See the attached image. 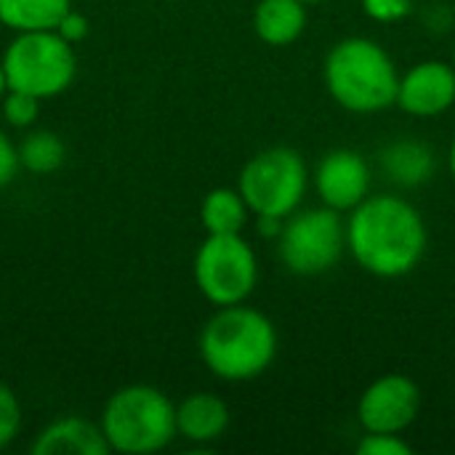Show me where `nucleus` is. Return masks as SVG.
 Instances as JSON below:
<instances>
[{"instance_id":"1","label":"nucleus","mask_w":455,"mask_h":455,"mask_svg":"<svg viewBox=\"0 0 455 455\" xmlns=\"http://www.w3.org/2000/svg\"><path fill=\"white\" fill-rule=\"evenodd\" d=\"M347 248L365 272L403 277L424 259L427 224L408 200L397 195H368L349 211Z\"/></svg>"},{"instance_id":"2","label":"nucleus","mask_w":455,"mask_h":455,"mask_svg":"<svg viewBox=\"0 0 455 455\" xmlns=\"http://www.w3.org/2000/svg\"><path fill=\"white\" fill-rule=\"evenodd\" d=\"M200 360L221 381H253L269 371L277 355L272 320L245 304L216 307L200 331Z\"/></svg>"},{"instance_id":"3","label":"nucleus","mask_w":455,"mask_h":455,"mask_svg":"<svg viewBox=\"0 0 455 455\" xmlns=\"http://www.w3.org/2000/svg\"><path fill=\"white\" fill-rule=\"evenodd\" d=\"M323 75L331 99L347 112L373 115L397 104V67L371 37L339 40L325 56Z\"/></svg>"},{"instance_id":"4","label":"nucleus","mask_w":455,"mask_h":455,"mask_svg":"<svg viewBox=\"0 0 455 455\" xmlns=\"http://www.w3.org/2000/svg\"><path fill=\"white\" fill-rule=\"evenodd\" d=\"M112 453L152 455L176 437V405L152 384H128L109 395L99 416Z\"/></svg>"},{"instance_id":"5","label":"nucleus","mask_w":455,"mask_h":455,"mask_svg":"<svg viewBox=\"0 0 455 455\" xmlns=\"http://www.w3.org/2000/svg\"><path fill=\"white\" fill-rule=\"evenodd\" d=\"M0 59L8 91H21L40 101L67 93L77 75L75 48L56 29L16 32Z\"/></svg>"},{"instance_id":"6","label":"nucleus","mask_w":455,"mask_h":455,"mask_svg":"<svg viewBox=\"0 0 455 455\" xmlns=\"http://www.w3.org/2000/svg\"><path fill=\"white\" fill-rule=\"evenodd\" d=\"M237 189L253 216L285 221L307 195V163L291 147L261 149L243 165Z\"/></svg>"},{"instance_id":"7","label":"nucleus","mask_w":455,"mask_h":455,"mask_svg":"<svg viewBox=\"0 0 455 455\" xmlns=\"http://www.w3.org/2000/svg\"><path fill=\"white\" fill-rule=\"evenodd\" d=\"M347 251V221L339 211H293L277 232V256L293 275L315 277L331 272Z\"/></svg>"},{"instance_id":"8","label":"nucleus","mask_w":455,"mask_h":455,"mask_svg":"<svg viewBox=\"0 0 455 455\" xmlns=\"http://www.w3.org/2000/svg\"><path fill=\"white\" fill-rule=\"evenodd\" d=\"M195 285L213 307L245 304L259 283V261L243 235H205L192 264Z\"/></svg>"},{"instance_id":"9","label":"nucleus","mask_w":455,"mask_h":455,"mask_svg":"<svg viewBox=\"0 0 455 455\" xmlns=\"http://www.w3.org/2000/svg\"><path fill=\"white\" fill-rule=\"evenodd\" d=\"M421 411L419 384L405 373L376 379L357 403V421L363 432L403 435Z\"/></svg>"},{"instance_id":"10","label":"nucleus","mask_w":455,"mask_h":455,"mask_svg":"<svg viewBox=\"0 0 455 455\" xmlns=\"http://www.w3.org/2000/svg\"><path fill=\"white\" fill-rule=\"evenodd\" d=\"M315 187L323 205L339 213L355 211L371 192L368 160L357 149H333L317 163Z\"/></svg>"},{"instance_id":"11","label":"nucleus","mask_w":455,"mask_h":455,"mask_svg":"<svg viewBox=\"0 0 455 455\" xmlns=\"http://www.w3.org/2000/svg\"><path fill=\"white\" fill-rule=\"evenodd\" d=\"M455 104V64L421 61L400 75L397 107L413 117H440Z\"/></svg>"},{"instance_id":"12","label":"nucleus","mask_w":455,"mask_h":455,"mask_svg":"<svg viewBox=\"0 0 455 455\" xmlns=\"http://www.w3.org/2000/svg\"><path fill=\"white\" fill-rule=\"evenodd\" d=\"M32 455H107L109 443L101 424L83 416H59L29 443Z\"/></svg>"},{"instance_id":"13","label":"nucleus","mask_w":455,"mask_h":455,"mask_svg":"<svg viewBox=\"0 0 455 455\" xmlns=\"http://www.w3.org/2000/svg\"><path fill=\"white\" fill-rule=\"evenodd\" d=\"M229 405L211 392H195L176 405V432L192 445H211L229 429Z\"/></svg>"},{"instance_id":"14","label":"nucleus","mask_w":455,"mask_h":455,"mask_svg":"<svg viewBox=\"0 0 455 455\" xmlns=\"http://www.w3.org/2000/svg\"><path fill=\"white\" fill-rule=\"evenodd\" d=\"M307 29V3L259 0L253 8V32L267 45H291Z\"/></svg>"},{"instance_id":"15","label":"nucleus","mask_w":455,"mask_h":455,"mask_svg":"<svg viewBox=\"0 0 455 455\" xmlns=\"http://www.w3.org/2000/svg\"><path fill=\"white\" fill-rule=\"evenodd\" d=\"M251 208L240 189L216 187L200 203V224L205 235H243Z\"/></svg>"},{"instance_id":"16","label":"nucleus","mask_w":455,"mask_h":455,"mask_svg":"<svg viewBox=\"0 0 455 455\" xmlns=\"http://www.w3.org/2000/svg\"><path fill=\"white\" fill-rule=\"evenodd\" d=\"M384 173L403 187H421L435 171V155L421 141H395L381 152Z\"/></svg>"},{"instance_id":"17","label":"nucleus","mask_w":455,"mask_h":455,"mask_svg":"<svg viewBox=\"0 0 455 455\" xmlns=\"http://www.w3.org/2000/svg\"><path fill=\"white\" fill-rule=\"evenodd\" d=\"M72 0H0V24L16 32L56 29Z\"/></svg>"},{"instance_id":"18","label":"nucleus","mask_w":455,"mask_h":455,"mask_svg":"<svg viewBox=\"0 0 455 455\" xmlns=\"http://www.w3.org/2000/svg\"><path fill=\"white\" fill-rule=\"evenodd\" d=\"M64 160H67V144L61 141L59 133L48 128H32L19 141V163L29 173L37 176L53 173L64 165Z\"/></svg>"},{"instance_id":"19","label":"nucleus","mask_w":455,"mask_h":455,"mask_svg":"<svg viewBox=\"0 0 455 455\" xmlns=\"http://www.w3.org/2000/svg\"><path fill=\"white\" fill-rule=\"evenodd\" d=\"M40 99L37 96H29V93H21V91H8L0 101V112H3V120L16 128V131H29L37 117H40Z\"/></svg>"},{"instance_id":"20","label":"nucleus","mask_w":455,"mask_h":455,"mask_svg":"<svg viewBox=\"0 0 455 455\" xmlns=\"http://www.w3.org/2000/svg\"><path fill=\"white\" fill-rule=\"evenodd\" d=\"M21 432V403L16 392L0 381V451H5Z\"/></svg>"},{"instance_id":"21","label":"nucleus","mask_w":455,"mask_h":455,"mask_svg":"<svg viewBox=\"0 0 455 455\" xmlns=\"http://www.w3.org/2000/svg\"><path fill=\"white\" fill-rule=\"evenodd\" d=\"M413 448L400 435L365 432L357 443V455H411Z\"/></svg>"},{"instance_id":"22","label":"nucleus","mask_w":455,"mask_h":455,"mask_svg":"<svg viewBox=\"0 0 455 455\" xmlns=\"http://www.w3.org/2000/svg\"><path fill=\"white\" fill-rule=\"evenodd\" d=\"M363 11L373 21L392 24V21H403L413 11V0H363Z\"/></svg>"},{"instance_id":"23","label":"nucleus","mask_w":455,"mask_h":455,"mask_svg":"<svg viewBox=\"0 0 455 455\" xmlns=\"http://www.w3.org/2000/svg\"><path fill=\"white\" fill-rule=\"evenodd\" d=\"M21 163H19V144H13V139L0 128V189L8 187L16 173H19Z\"/></svg>"},{"instance_id":"24","label":"nucleus","mask_w":455,"mask_h":455,"mask_svg":"<svg viewBox=\"0 0 455 455\" xmlns=\"http://www.w3.org/2000/svg\"><path fill=\"white\" fill-rule=\"evenodd\" d=\"M56 32L67 40V43H80V40H85L88 37V32H91V21L80 13V11H75V8H69L64 16H61V21H59V27H56Z\"/></svg>"},{"instance_id":"25","label":"nucleus","mask_w":455,"mask_h":455,"mask_svg":"<svg viewBox=\"0 0 455 455\" xmlns=\"http://www.w3.org/2000/svg\"><path fill=\"white\" fill-rule=\"evenodd\" d=\"M5 93H8V77H5V67H3V59H0V101H3Z\"/></svg>"},{"instance_id":"26","label":"nucleus","mask_w":455,"mask_h":455,"mask_svg":"<svg viewBox=\"0 0 455 455\" xmlns=\"http://www.w3.org/2000/svg\"><path fill=\"white\" fill-rule=\"evenodd\" d=\"M448 160H451V176H453V181H455V139H453V144H451V155H448Z\"/></svg>"},{"instance_id":"27","label":"nucleus","mask_w":455,"mask_h":455,"mask_svg":"<svg viewBox=\"0 0 455 455\" xmlns=\"http://www.w3.org/2000/svg\"><path fill=\"white\" fill-rule=\"evenodd\" d=\"M301 3H307V5H309V3H320V0H301Z\"/></svg>"},{"instance_id":"28","label":"nucleus","mask_w":455,"mask_h":455,"mask_svg":"<svg viewBox=\"0 0 455 455\" xmlns=\"http://www.w3.org/2000/svg\"><path fill=\"white\" fill-rule=\"evenodd\" d=\"M453 64H455V56H453Z\"/></svg>"}]
</instances>
